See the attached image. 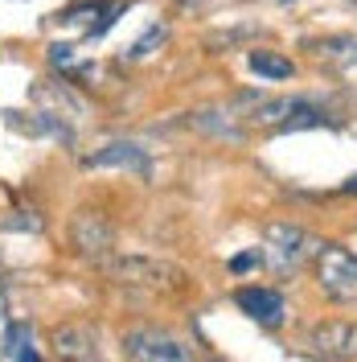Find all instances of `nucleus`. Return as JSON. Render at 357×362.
Listing matches in <instances>:
<instances>
[{"mask_svg":"<svg viewBox=\"0 0 357 362\" xmlns=\"http://www.w3.org/2000/svg\"><path fill=\"white\" fill-rule=\"evenodd\" d=\"M123 354L128 362H193L189 346L160 325H132L123 334Z\"/></svg>","mask_w":357,"mask_h":362,"instance_id":"4","label":"nucleus"},{"mask_svg":"<svg viewBox=\"0 0 357 362\" xmlns=\"http://www.w3.org/2000/svg\"><path fill=\"white\" fill-rule=\"evenodd\" d=\"M8 334H13V317H8V300L0 293V350L8 346Z\"/></svg>","mask_w":357,"mask_h":362,"instance_id":"14","label":"nucleus"},{"mask_svg":"<svg viewBox=\"0 0 357 362\" xmlns=\"http://www.w3.org/2000/svg\"><path fill=\"white\" fill-rule=\"evenodd\" d=\"M90 169H107V165H119V169H144V148H135V144H107L103 153H90L87 157Z\"/></svg>","mask_w":357,"mask_h":362,"instance_id":"10","label":"nucleus"},{"mask_svg":"<svg viewBox=\"0 0 357 362\" xmlns=\"http://www.w3.org/2000/svg\"><path fill=\"white\" fill-rule=\"evenodd\" d=\"M246 62H250V70H255L259 78H271V83H284V78L296 74V66H291L288 58H279V54H271V49H255Z\"/></svg>","mask_w":357,"mask_h":362,"instance_id":"11","label":"nucleus"},{"mask_svg":"<svg viewBox=\"0 0 357 362\" xmlns=\"http://www.w3.org/2000/svg\"><path fill=\"white\" fill-rule=\"evenodd\" d=\"M107 276L128 296H181L189 288L185 268L169 259H152V255H119L107 264Z\"/></svg>","mask_w":357,"mask_h":362,"instance_id":"1","label":"nucleus"},{"mask_svg":"<svg viewBox=\"0 0 357 362\" xmlns=\"http://www.w3.org/2000/svg\"><path fill=\"white\" fill-rule=\"evenodd\" d=\"M250 119L263 124V128L296 132V128H316V124H325V112L313 107L308 99H263V103L250 112Z\"/></svg>","mask_w":357,"mask_h":362,"instance_id":"5","label":"nucleus"},{"mask_svg":"<svg viewBox=\"0 0 357 362\" xmlns=\"http://www.w3.org/2000/svg\"><path fill=\"white\" fill-rule=\"evenodd\" d=\"M4 350H13L17 362H37V350H33V338H29L25 325H13V334H8V346H4Z\"/></svg>","mask_w":357,"mask_h":362,"instance_id":"12","label":"nucleus"},{"mask_svg":"<svg viewBox=\"0 0 357 362\" xmlns=\"http://www.w3.org/2000/svg\"><path fill=\"white\" fill-rule=\"evenodd\" d=\"M320 247H325V243L296 223H271L267 230H263V264H267L271 272H279V276L300 272L308 259L320 255Z\"/></svg>","mask_w":357,"mask_h":362,"instance_id":"2","label":"nucleus"},{"mask_svg":"<svg viewBox=\"0 0 357 362\" xmlns=\"http://www.w3.org/2000/svg\"><path fill=\"white\" fill-rule=\"evenodd\" d=\"M259 264H263V251L250 247V251H243V255H234V259H230V272H234V276H246V272L259 268Z\"/></svg>","mask_w":357,"mask_h":362,"instance_id":"13","label":"nucleus"},{"mask_svg":"<svg viewBox=\"0 0 357 362\" xmlns=\"http://www.w3.org/2000/svg\"><path fill=\"white\" fill-rule=\"evenodd\" d=\"M54 350L66 362H103L99 358V334L90 325H58L54 329Z\"/></svg>","mask_w":357,"mask_h":362,"instance_id":"9","label":"nucleus"},{"mask_svg":"<svg viewBox=\"0 0 357 362\" xmlns=\"http://www.w3.org/2000/svg\"><path fill=\"white\" fill-rule=\"evenodd\" d=\"M70 243H74L78 255L103 264L115 247V226L107 223L103 210H78V214H74V226H70Z\"/></svg>","mask_w":357,"mask_h":362,"instance_id":"6","label":"nucleus"},{"mask_svg":"<svg viewBox=\"0 0 357 362\" xmlns=\"http://www.w3.org/2000/svg\"><path fill=\"white\" fill-rule=\"evenodd\" d=\"M234 305L250 321H259L263 329H279L288 321V300H284V293H275L267 284H246V288H238L234 293Z\"/></svg>","mask_w":357,"mask_h":362,"instance_id":"7","label":"nucleus"},{"mask_svg":"<svg viewBox=\"0 0 357 362\" xmlns=\"http://www.w3.org/2000/svg\"><path fill=\"white\" fill-rule=\"evenodd\" d=\"M345 194H357V173H353L349 181H345Z\"/></svg>","mask_w":357,"mask_h":362,"instance_id":"15","label":"nucleus"},{"mask_svg":"<svg viewBox=\"0 0 357 362\" xmlns=\"http://www.w3.org/2000/svg\"><path fill=\"white\" fill-rule=\"evenodd\" d=\"M308 346H313L320 358L333 362H353L357 358V325L353 321H320L308 334Z\"/></svg>","mask_w":357,"mask_h":362,"instance_id":"8","label":"nucleus"},{"mask_svg":"<svg viewBox=\"0 0 357 362\" xmlns=\"http://www.w3.org/2000/svg\"><path fill=\"white\" fill-rule=\"evenodd\" d=\"M316 288L337 300V305H353L357 300V255L341 243H325L316 255Z\"/></svg>","mask_w":357,"mask_h":362,"instance_id":"3","label":"nucleus"}]
</instances>
